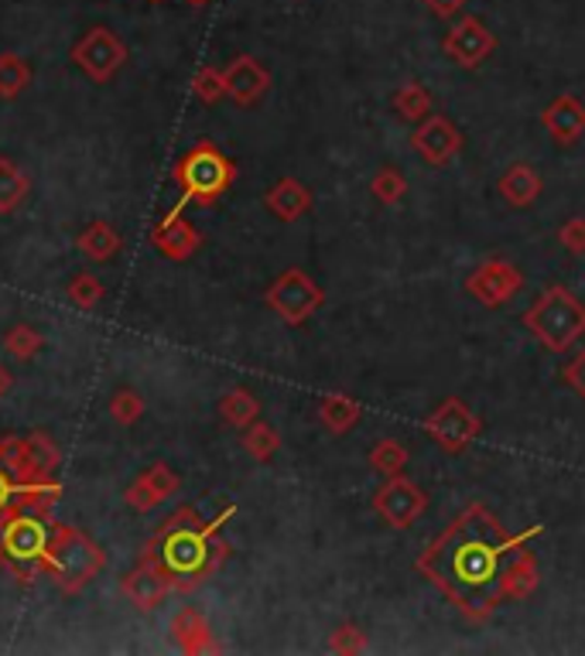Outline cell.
<instances>
[{"mask_svg": "<svg viewBox=\"0 0 585 656\" xmlns=\"http://www.w3.org/2000/svg\"><path fill=\"white\" fill-rule=\"evenodd\" d=\"M181 212H185V205L178 202L168 215H162V223L151 230V246L158 249L165 260H175V264L189 260L202 246V233Z\"/></svg>", "mask_w": 585, "mask_h": 656, "instance_id": "obj_14", "label": "cell"}, {"mask_svg": "<svg viewBox=\"0 0 585 656\" xmlns=\"http://www.w3.org/2000/svg\"><path fill=\"white\" fill-rule=\"evenodd\" d=\"M559 243L569 249V254H585V219L582 215H575V219H569V223L559 230Z\"/></svg>", "mask_w": 585, "mask_h": 656, "instance_id": "obj_39", "label": "cell"}, {"mask_svg": "<svg viewBox=\"0 0 585 656\" xmlns=\"http://www.w3.org/2000/svg\"><path fill=\"white\" fill-rule=\"evenodd\" d=\"M76 246L82 249V257H89L92 264H107V260H113L120 254L123 240H120V233L110 223H89L79 233Z\"/></svg>", "mask_w": 585, "mask_h": 656, "instance_id": "obj_23", "label": "cell"}, {"mask_svg": "<svg viewBox=\"0 0 585 656\" xmlns=\"http://www.w3.org/2000/svg\"><path fill=\"white\" fill-rule=\"evenodd\" d=\"M192 92H196V100H202L206 107H216V103L227 97V76H223V69L202 66L192 76Z\"/></svg>", "mask_w": 585, "mask_h": 656, "instance_id": "obj_32", "label": "cell"}, {"mask_svg": "<svg viewBox=\"0 0 585 656\" xmlns=\"http://www.w3.org/2000/svg\"><path fill=\"white\" fill-rule=\"evenodd\" d=\"M11 390H14V373L4 363H0V400H4Z\"/></svg>", "mask_w": 585, "mask_h": 656, "instance_id": "obj_42", "label": "cell"}, {"mask_svg": "<svg viewBox=\"0 0 585 656\" xmlns=\"http://www.w3.org/2000/svg\"><path fill=\"white\" fill-rule=\"evenodd\" d=\"M541 534V523L507 534L504 523L483 503H473L421 551L415 568L470 622H486L504 602L507 560L520 544H531Z\"/></svg>", "mask_w": 585, "mask_h": 656, "instance_id": "obj_1", "label": "cell"}, {"mask_svg": "<svg viewBox=\"0 0 585 656\" xmlns=\"http://www.w3.org/2000/svg\"><path fill=\"white\" fill-rule=\"evenodd\" d=\"M264 205L271 209V215L282 219V223H295V219H301L312 209V192H308L298 178H282L267 189Z\"/></svg>", "mask_w": 585, "mask_h": 656, "instance_id": "obj_19", "label": "cell"}, {"mask_svg": "<svg viewBox=\"0 0 585 656\" xmlns=\"http://www.w3.org/2000/svg\"><path fill=\"white\" fill-rule=\"evenodd\" d=\"M27 192H31L27 175L11 158H0V215L18 212L24 205Z\"/></svg>", "mask_w": 585, "mask_h": 656, "instance_id": "obj_24", "label": "cell"}, {"mask_svg": "<svg viewBox=\"0 0 585 656\" xmlns=\"http://www.w3.org/2000/svg\"><path fill=\"white\" fill-rule=\"evenodd\" d=\"M62 496L55 472H45L27 455L18 434H0V534L24 516H52Z\"/></svg>", "mask_w": 585, "mask_h": 656, "instance_id": "obj_3", "label": "cell"}, {"mask_svg": "<svg viewBox=\"0 0 585 656\" xmlns=\"http://www.w3.org/2000/svg\"><path fill=\"white\" fill-rule=\"evenodd\" d=\"M264 301L285 325H305L325 304V291L316 285L312 274H305L301 267H288L285 274H277Z\"/></svg>", "mask_w": 585, "mask_h": 656, "instance_id": "obj_7", "label": "cell"}, {"mask_svg": "<svg viewBox=\"0 0 585 656\" xmlns=\"http://www.w3.org/2000/svg\"><path fill=\"white\" fill-rule=\"evenodd\" d=\"M141 414H144V397H141L137 390L123 387V390H117V393L110 397V418H113L117 424L131 427V424L141 421Z\"/></svg>", "mask_w": 585, "mask_h": 656, "instance_id": "obj_33", "label": "cell"}, {"mask_svg": "<svg viewBox=\"0 0 585 656\" xmlns=\"http://www.w3.org/2000/svg\"><path fill=\"white\" fill-rule=\"evenodd\" d=\"M497 189H500V196H504L514 209H531V205L538 202L541 189H544V181H541V175H538L531 165L517 162V165H510V168L500 175Z\"/></svg>", "mask_w": 585, "mask_h": 656, "instance_id": "obj_20", "label": "cell"}, {"mask_svg": "<svg viewBox=\"0 0 585 656\" xmlns=\"http://www.w3.org/2000/svg\"><path fill=\"white\" fill-rule=\"evenodd\" d=\"M243 448L257 462H271L277 455V448H282V434L264 421H254L251 427H243Z\"/></svg>", "mask_w": 585, "mask_h": 656, "instance_id": "obj_29", "label": "cell"}, {"mask_svg": "<svg viewBox=\"0 0 585 656\" xmlns=\"http://www.w3.org/2000/svg\"><path fill=\"white\" fill-rule=\"evenodd\" d=\"M369 196H374L380 205H397L400 199L408 196V178L400 175L397 168L384 165L374 178H369Z\"/></svg>", "mask_w": 585, "mask_h": 656, "instance_id": "obj_31", "label": "cell"}, {"mask_svg": "<svg viewBox=\"0 0 585 656\" xmlns=\"http://www.w3.org/2000/svg\"><path fill=\"white\" fill-rule=\"evenodd\" d=\"M24 442H27V455H31V462H35L38 468H45V472H58L62 452H58V445L52 442V437H48L45 431H31V434H24Z\"/></svg>", "mask_w": 585, "mask_h": 656, "instance_id": "obj_34", "label": "cell"}, {"mask_svg": "<svg viewBox=\"0 0 585 656\" xmlns=\"http://www.w3.org/2000/svg\"><path fill=\"white\" fill-rule=\"evenodd\" d=\"M107 568L103 547L82 534L79 526L69 523H52V541L45 551V578H52L66 596H79V591Z\"/></svg>", "mask_w": 585, "mask_h": 656, "instance_id": "obj_4", "label": "cell"}, {"mask_svg": "<svg viewBox=\"0 0 585 656\" xmlns=\"http://www.w3.org/2000/svg\"><path fill=\"white\" fill-rule=\"evenodd\" d=\"M424 4H428V11L435 14V18L449 21V18H455L462 8H466V0H424Z\"/></svg>", "mask_w": 585, "mask_h": 656, "instance_id": "obj_41", "label": "cell"}, {"mask_svg": "<svg viewBox=\"0 0 585 656\" xmlns=\"http://www.w3.org/2000/svg\"><path fill=\"white\" fill-rule=\"evenodd\" d=\"M31 86V66L18 52H0V100H18Z\"/></svg>", "mask_w": 585, "mask_h": 656, "instance_id": "obj_26", "label": "cell"}, {"mask_svg": "<svg viewBox=\"0 0 585 656\" xmlns=\"http://www.w3.org/2000/svg\"><path fill=\"white\" fill-rule=\"evenodd\" d=\"M374 510L377 516L394 526V530H408L421 520V513L428 510V496L418 482H411L405 472L390 476L377 492H374Z\"/></svg>", "mask_w": 585, "mask_h": 656, "instance_id": "obj_10", "label": "cell"}, {"mask_svg": "<svg viewBox=\"0 0 585 656\" xmlns=\"http://www.w3.org/2000/svg\"><path fill=\"white\" fill-rule=\"evenodd\" d=\"M123 499H128V507H131L134 513H151V510L162 507V496L154 492L144 479H134V482L128 486V492H123Z\"/></svg>", "mask_w": 585, "mask_h": 656, "instance_id": "obj_38", "label": "cell"}, {"mask_svg": "<svg viewBox=\"0 0 585 656\" xmlns=\"http://www.w3.org/2000/svg\"><path fill=\"white\" fill-rule=\"evenodd\" d=\"M541 127L554 144H575L585 134V103L575 97L551 100L541 113Z\"/></svg>", "mask_w": 585, "mask_h": 656, "instance_id": "obj_17", "label": "cell"}, {"mask_svg": "<svg viewBox=\"0 0 585 656\" xmlns=\"http://www.w3.org/2000/svg\"><path fill=\"white\" fill-rule=\"evenodd\" d=\"M172 640L178 643L181 653H189V656L216 653V649H220V643H216L212 626L206 622V615L196 612V609H189V605L178 609V612L172 615Z\"/></svg>", "mask_w": 585, "mask_h": 656, "instance_id": "obj_18", "label": "cell"}, {"mask_svg": "<svg viewBox=\"0 0 585 656\" xmlns=\"http://www.w3.org/2000/svg\"><path fill=\"white\" fill-rule=\"evenodd\" d=\"M520 288H523V274L507 260H486L466 277V291L486 308L507 304Z\"/></svg>", "mask_w": 585, "mask_h": 656, "instance_id": "obj_13", "label": "cell"}, {"mask_svg": "<svg viewBox=\"0 0 585 656\" xmlns=\"http://www.w3.org/2000/svg\"><path fill=\"white\" fill-rule=\"evenodd\" d=\"M66 298L76 304V308H97L103 301V285H100V277L97 274H76L69 280V288H66Z\"/></svg>", "mask_w": 585, "mask_h": 656, "instance_id": "obj_35", "label": "cell"}, {"mask_svg": "<svg viewBox=\"0 0 585 656\" xmlns=\"http://www.w3.org/2000/svg\"><path fill=\"white\" fill-rule=\"evenodd\" d=\"M189 8H206V4H212V0H185Z\"/></svg>", "mask_w": 585, "mask_h": 656, "instance_id": "obj_43", "label": "cell"}, {"mask_svg": "<svg viewBox=\"0 0 585 656\" xmlns=\"http://www.w3.org/2000/svg\"><path fill=\"white\" fill-rule=\"evenodd\" d=\"M141 479H144V482H147L154 492L162 496V503H165V499H172V496L181 489V479H178V472H175L172 465H165V462H154V465H147Z\"/></svg>", "mask_w": 585, "mask_h": 656, "instance_id": "obj_36", "label": "cell"}, {"mask_svg": "<svg viewBox=\"0 0 585 656\" xmlns=\"http://www.w3.org/2000/svg\"><path fill=\"white\" fill-rule=\"evenodd\" d=\"M520 322L541 342L544 349L569 353L575 342L585 335V304L569 288L554 285L528 311H523Z\"/></svg>", "mask_w": 585, "mask_h": 656, "instance_id": "obj_5", "label": "cell"}, {"mask_svg": "<svg viewBox=\"0 0 585 656\" xmlns=\"http://www.w3.org/2000/svg\"><path fill=\"white\" fill-rule=\"evenodd\" d=\"M363 418V403L346 393H329L319 400V421L332 434H350Z\"/></svg>", "mask_w": 585, "mask_h": 656, "instance_id": "obj_22", "label": "cell"}, {"mask_svg": "<svg viewBox=\"0 0 585 656\" xmlns=\"http://www.w3.org/2000/svg\"><path fill=\"white\" fill-rule=\"evenodd\" d=\"M394 113L408 123H421L431 113V92L421 82H405L394 92Z\"/></svg>", "mask_w": 585, "mask_h": 656, "instance_id": "obj_27", "label": "cell"}, {"mask_svg": "<svg viewBox=\"0 0 585 656\" xmlns=\"http://www.w3.org/2000/svg\"><path fill=\"white\" fill-rule=\"evenodd\" d=\"M175 181L181 185V205H212L236 181V165L212 141H199L175 165Z\"/></svg>", "mask_w": 585, "mask_h": 656, "instance_id": "obj_6", "label": "cell"}, {"mask_svg": "<svg viewBox=\"0 0 585 656\" xmlns=\"http://www.w3.org/2000/svg\"><path fill=\"white\" fill-rule=\"evenodd\" d=\"M42 349H45V335L35 325H14L4 335V353L14 356V359H21V363L35 359Z\"/></svg>", "mask_w": 585, "mask_h": 656, "instance_id": "obj_30", "label": "cell"}, {"mask_svg": "<svg viewBox=\"0 0 585 656\" xmlns=\"http://www.w3.org/2000/svg\"><path fill=\"white\" fill-rule=\"evenodd\" d=\"M421 427H424V434L431 437V442H435L449 455L466 452L483 434V421L470 411V403L459 400V397L442 400L439 408L421 421Z\"/></svg>", "mask_w": 585, "mask_h": 656, "instance_id": "obj_8", "label": "cell"}, {"mask_svg": "<svg viewBox=\"0 0 585 656\" xmlns=\"http://www.w3.org/2000/svg\"><path fill=\"white\" fill-rule=\"evenodd\" d=\"M220 414H223V421L230 424V427H251L257 418H261V400L251 393V390H243V387H236V390H230L223 400H220Z\"/></svg>", "mask_w": 585, "mask_h": 656, "instance_id": "obj_25", "label": "cell"}, {"mask_svg": "<svg viewBox=\"0 0 585 656\" xmlns=\"http://www.w3.org/2000/svg\"><path fill=\"white\" fill-rule=\"evenodd\" d=\"M172 591L175 588H172L168 575L154 565L151 557H141V568H134V571H128L120 578V596L128 599L131 605L144 609V612L158 609L172 596Z\"/></svg>", "mask_w": 585, "mask_h": 656, "instance_id": "obj_15", "label": "cell"}, {"mask_svg": "<svg viewBox=\"0 0 585 656\" xmlns=\"http://www.w3.org/2000/svg\"><path fill=\"white\" fill-rule=\"evenodd\" d=\"M442 52L455 62L459 69H476L493 52H497V38H493V31L476 14H466L449 27Z\"/></svg>", "mask_w": 585, "mask_h": 656, "instance_id": "obj_11", "label": "cell"}, {"mask_svg": "<svg viewBox=\"0 0 585 656\" xmlns=\"http://www.w3.org/2000/svg\"><path fill=\"white\" fill-rule=\"evenodd\" d=\"M462 144H466V141H462V131L442 113H428L415 127V134H411V147L421 154V162L431 165V168H445L462 151Z\"/></svg>", "mask_w": 585, "mask_h": 656, "instance_id": "obj_12", "label": "cell"}, {"mask_svg": "<svg viewBox=\"0 0 585 656\" xmlns=\"http://www.w3.org/2000/svg\"><path fill=\"white\" fill-rule=\"evenodd\" d=\"M408 448L400 445V442H394V437H380V442L369 448V465L377 468V472L384 476V479H390V476H400L408 468Z\"/></svg>", "mask_w": 585, "mask_h": 656, "instance_id": "obj_28", "label": "cell"}, {"mask_svg": "<svg viewBox=\"0 0 585 656\" xmlns=\"http://www.w3.org/2000/svg\"><path fill=\"white\" fill-rule=\"evenodd\" d=\"M565 383H569V387L585 400V349H582V353L565 366Z\"/></svg>", "mask_w": 585, "mask_h": 656, "instance_id": "obj_40", "label": "cell"}, {"mask_svg": "<svg viewBox=\"0 0 585 656\" xmlns=\"http://www.w3.org/2000/svg\"><path fill=\"white\" fill-rule=\"evenodd\" d=\"M73 62L92 82L107 86L123 69V62H128V45L110 27H89L73 45Z\"/></svg>", "mask_w": 585, "mask_h": 656, "instance_id": "obj_9", "label": "cell"}, {"mask_svg": "<svg viewBox=\"0 0 585 656\" xmlns=\"http://www.w3.org/2000/svg\"><path fill=\"white\" fill-rule=\"evenodd\" d=\"M151 4H162V0H151Z\"/></svg>", "mask_w": 585, "mask_h": 656, "instance_id": "obj_44", "label": "cell"}, {"mask_svg": "<svg viewBox=\"0 0 585 656\" xmlns=\"http://www.w3.org/2000/svg\"><path fill=\"white\" fill-rule=\"evenodd\" d=\"M329 649L339 653V656H353V653H363L366 649V633L353 622H343V626H335L332 636H329Z\"/></svg>", "mask_w": 585, "mask_h": 656, "instance_id": "obj_37", "label": "cell"}, {"mask_svg": "<svg viewBox=\"0 0 585 656\" xmlns=\"http://www.w3.org/2000/svg\"><path fill=\"white\" fill-rule=\"evenodd\" d=\"M236 516V507H223L220 516L202 520L192 507L175 510L144 547V557L158 565L175 591H196L202 581H209L216 571L227 565L230 544L220 537L227 520Z\"/></svg>", "mask_w": 585, "mask_h": 656, "instance_id": "obj_2", "label": "cell"}, {"mask_svg": "<svg viewBox=\"0 0 585 656\" xmlns=\"http://www.w3.org/2000/svg\"><path fill=\"white\" fill-rule=\"evenodd\" d=\"M534 588H538V560L528 544H520L504 568V599L520 602L534 596Z\"/></svg>", "mask_w": 585, "mask_h": 656, "instance_id": "obj_21", "label": "cell"}, {"mask_svg": "<svg viewBox=\"0 0 585 656\" xmlns=\"http://www.w3.org/2000/svg\"><path fill=\"white\" fill-rule=\"evenodd\" d=\"M227 76V97L236 107H254L261 97L271 89V73L261 66L254 55H236L230 66L223 69Z\"/></svg>", "mask_w": 585, "mask_h": 656, "instance_id": "obj_16", "label": "cell"}]
</instances>
